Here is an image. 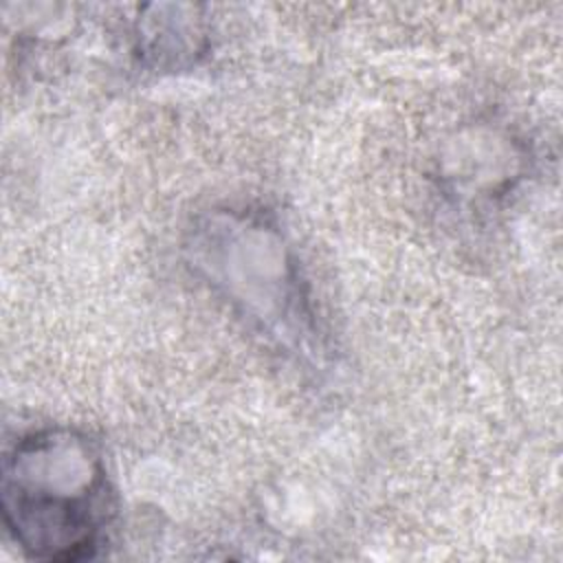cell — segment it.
<instances>
[{"label": "cell", "mask_w": 563, "mask_h": 563, "mask_svg": "<svg viewBox=\"0 0 563 563\" xmlns=\"http://www.w3.org/2000/svg\"><path fill=\"white\" fill-rule=\"evenodd\" d=\"M112 510L97 446L70 429L22 435L2 460L0 512L20 550L37 561L75 563L101 543Z\"/></svg>", "instance_id": "obj_1"}]
</instances>
